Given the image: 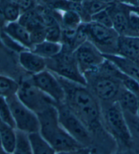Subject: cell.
I'll use <instances>...</instances> for the list:
<instances>
[{
	"mask_svg": "<svg viewBox=\"0 0 139 154\" xmlns=\"http://www.w3.org/2000/svg\"><path fill=\"white\" fill-rule=\"evenodd\" d=\"M16 130L0 120V140L2 147L9 154H12L16 144Z\"/></svg>",
	"mask_w": 139,
	"mask_h": 154,
	"instance_id": "obj_18",
	"label": "cell"
},
{
	"mask_svg": "<svg viewBox=\"0 0 139 154\" xmlns=\"http://www.w3.org/2000/svg\"><path fill=\"white\" fill-rule=\"evenodd\" d=\"M12 1H15V2H16V1H17V0H12Z\"/></svg>",
	"mask_w": 139,
	"mask_h": 154,
	"instance_id": "obj_44",
	"label": "cell"
},
{
	"mask_svg": "<svg viewBox=\"0 0 139 154\" xmlns=\"http://www.w3.org/2000/svg\"><path fill=\"white\" fill-rule=\"evenodd\" d=\"M0 6L2 7L8 23L18 20L21 15V11L16 2L12 0H0Z\"/></svg>",
	"mask_w": 139,
	"mask_h": 154,
	"instance_id": "obj_22",
	"label": "cell"
},
{
	"mask_svg": "<svg viewBox=\"0 0 139 154\" xmlns=\"http://www.w3.org/2000/svg\"><path fill=\"white\" fill-rule=\"evenodd\" d=\"M46 62L47 69L56 75L67 81L87 86L85 76L77 63L74 51L63 46L59 54L46 60Z\"/></svg>",
	"mask_w": 139,
	"mask_h": 154,
	"instance_id": "obj_5",
	"label": "cell"
},
{
	"mask_svg": "<svg viewBox=\"0 0 139 154\" xmlns=\"http://www.w3.org/2000/svg\"><path fill=\"white\" fill-rule=\"evenodd\" d=\"M86 24L88 41L95 45L103 54H117L119 35L113 28L93 22Z\"/></svg>",
	"mask_w": 139,
	"mask_h": 154,
	"instance_id": "obj_9",
	"label": "cell"
},
{
	"mask_svg": "<svg viewBox=\"0 0 139 154\" xmlns=\"http://www.w3.org/2000/svg\"><path fill=\"white\" fill-rule=\"evenodd\" d=\"M70 1L75 2H79V3H82V2H83V0H70Z\"/></svg>",
	"mask_w": 139,
	"mask_h": 154,
	"instance_id": "obj_39",
	"label": "cell"
},
{
	"mask_svg": "<svg viewBox=\"0 0 139 154\" xmlns=\"http://www.w3.org/2000/svg\"><path fill=\"white\" fill-rule=\"evenodd\" d=\"M16 3L20 8L21 14L34 9L38 5L37 0H17Z\"/></svg>",
	"mask_w": 139,
	"mask_h": 154,
	"instance_id": "obj_33",
	"label": "cell"
},
{
	"mask_svg": "<svg viewBox=\"0 0 139 154\" xmlns=\"http://www.w3.org/2000/svg\"><path fill=\"white\" fill-rule=\"evenodd\" d=\"M90 22L101 24L107 27L113 28V23L108 8L91 16Z\"/></svg>",
	"mask_w": 139,
	"mask_h": 154,
	"instance_id": "obj_29",
	"label": "cell"
},
{
	"mask_svg": "<svg viewBox=\"0 0 139 154\" xmlns=\"http://www.w3.org/2000/svg\"><path fill=\"white\" fill-rule=\"evenodd\" d=\"M104 56L122 73L139 82V62L118 54H104Z\"/></svg>",
	"mask_w": 139,
	"mask_h": 154,
	"instance_id": "obj_16",
	"label": "cell"
},
{
	"mask_svg": "<svg viewBox=\"0 0 139 154\" xmlns=\"http://www.w3.org/2000/svg\"><path fill=\"white\" fill-rule=\"evenodd\" d=\"M57 76L65 93L64 103L87 125L92 132L102 126L101 103L90 89L86 85Z\"/></svg>",
	"mask_w": 139,
	"mask_h": 154,
	"instance_id": "obj_1",
	"label": "cell"
},
{
	"mask_svg": "<svg viewBox=\"0 0 139 154\" xmlns=\"http://www.w3.org/2000/svg\"><path fill=\"white\" fill-rule=\"evenodd\" d=\"M56 0H37V3L39 4L44 5H48L49 4H52V2H55Z\"/></svg>",
	"mask_w": 139,
	"mask_h": 154,
	"instance_id": "obj_38",
	"label": "cell"
},
{
	"mask_svg": "<svg viewBox=\"0 0 139 154\" xmlns=\"http://www.w3.org/2000/svg\"><path fill=\"white\" fill-rule=\"evenodd\" d=\"M16 147L12 154H33L28 134L16 130Z\"/></svg>",
	"mask_w": 139,
	"mask_h": 154,
	"instance_id": "obj_25",
	"label": "cell"
},
{
	"mask_svg": "<svg viewBox=\"0 0 139 154\" xmlns=\"http://www.w3.org/2000/svg\"><path fill=\"white\" fill-rule=\"evenodd\" d=\"M19 83L9 77L0 75V96L5 98L16 95Z\"/></svg>",
	"mask_w": 139,
	"mask_h": 154,
	"instance_id": "obj_24",
	"label": "cell"
},
{
	"mask_svg": "<svg viewBox=\"0 0 139 154\" xmlns=\"http://www.w3.org/2000/svg\"><path fill=\"white\" fill-rule=\"evenodd\" d=\"M18 22L24 27H26L29 32L33 30L46 27L44 25L40 6L39 4L34 9L22 13Z\"/></svg>",
	"mask_w": 139,
	"mask_h": 154,
	"instance_id": "obj_17",
	"label": "cell"
},
{
	"mask_svg": "<svg viewBox=\"0 0 139 154\" xmlns=\"http://www.w3.org/2000/svg\"><path fill=\"white\" fill-rule=\"evenodd\" d=\"M74 55L83 75L96 70L106 60L104 54L90 41L79 45L74 51Z\"/></svg>",
	"mask_w": 139,
	"mask_h": 154,
	"instance_id": "obj_10",
	"label": "cell"
},
{
	"mask_svg": "<svg viewBox=\"0 0 139 154\" xmlns=\"http://www.w3.org/2000/svg\"><path fill=\"white\" fill-rule=\"evenodd\" d=\"M0 120L16 129L15 122L6 98L0 96Z\"/></svg>",
	"mask_w": 139,
	"mask_h": 154,
	"instance_id": "obj_28",
	"label": "cell"
},
{
	"mask_svg": "<svg viewBox=\"0 0 139 154\" xmlns=\"http://www.w3.org/2000/svg\"><path fill=\"white\" fill-rule=\"evenodd\" d=\"M57 154H90V152L88 147H83L82 149L77 150L57 152Z\"/></svg>",
	"mask_w": 139,
	"mask_h": 154,
	"instance_id": "obj_35",
	"label": "cell"
},
{
	"mask_svg": "<svg viewBox=\"0 0 139 154\" xmlns=\"http://www.w3.org/2000/svg\"><path fill=\"white\" fill-rule=\"evenodd\" d=\"M16 95L24 105L37 115L56 104L54 101L32 83L30 78L19 83Z\"/></svg>",
	"mask_w": 139,
	"mask_h": 154,
	"instance_id": "obj_7",
	"label": "cell"
},
{
	"mask_svg": "<svg viewBox=\"0 0 139 154\" xmlns=\"http://www.w3.org/2000/svg\"><path fill=\"white\" fill-rule=\"evenodd\" d=\"M116 2H119V0H115Z\"/></svg>",
	"mask_w": 139,
	"mask_h": 154,
	"instance_id": "obj_43",
	"label": "cell"
},
{
	"mask_svg": "<svg viewBox=\"0 0 139 154\" xmlns=\"http://www.w3.org/2000/svg\"><path fill=\"white\" fill-rule=\"evenodd\" d=\"M117 54L139 62V36L119 35Z\"/></svg>",
	"mask_w": 139,
	"mask_h": 154,
	"instance_id": "obj_15",
	"label": "cell"
},
{
	"mask_svg": "<svg viewBox=\"0 0 139 154\" xmlns=\"http://www.w3.org/2000/svg\"><path fill=\"white\" fill-rule=\"evenodd\" d=\"M61 38H62V27L60 24H56L46 27V40L61 43Z\"/></svg>",
	"mask_w": 139,
	"mask_h": 154,
	"instance_id": "obj_31",
	"label": "cell"
},
{
	"mask_svg": "<svg viewBox=\"0 0 139 154\" xmlns=\"http://www.w3.org/2000/svg\"><path fill=\"white\" fill-rule=\"evenodd\" d=\"M84 1H88V0H83V2H84Z\"/></svg>",
	"mask_w": 139,
	"mask_h": 154,
	"instance_id": "obj_45",
	"label": "cell"
},
{
	"mask_svg": "<svg viewBox=\"0 0 139 154\" xmlns=\"http://www.w3.org/2000/svg\"><path fill=\"white\" fill-rule=\"evenodd\" d=\"M117 102L125 114L137 116L138 97L134 93L123 88Z\"/></svg>",
	"mask_w": 139,
	"mask_h": 154,
	"instance_id": "obj_19",
	"label": "cell"
},
{
	"mask_svg": "<svg viewBox=\"0 0 139 154\" xmlns=\"http://www.w3.org/2000/svg\"><path fill=\"white\" fill-rule=\"evenodd\" d=\"M128 6L130 12L134 13L136 14L139 15V5H128Z\"/></svg>",
	"mask_w": 139,
	"mask_h": 154,
	"instance_id": "obj_37",
	"label": "cell"
},
{
	"mask_svg": "<svg viewBox=\"0 0 139 154\" xmlns=\"http://www.w3.org/2000/svg\"><path fill=\"white\" fill-rule=\"evenodd\" d=\"M130 25L134 33L137 36H139V15L130 12Z\"/></svg>",
	"mask_w": 139,
	"mask_h": 154,
	"instance_id": "obj_34",
	"label": "cell"
},
{
	"mask_svg": "<svg viewBox=\"0 0 139 154\" xmlns=\"http://www.w3.org/2000/svg\"><path fill=\"white\" fill-rule=\"evenodd\" d=\"M63 44L60 42H53L48 40L33 46L31 51L39 56L48 60L57 56L63 49Z\"/></svg>",
	"mask_w": 139,
	"mask_h": 154,
	"instance_id": "obj_20",
	"label": "cell"
},
{
	"mask_svg": "<svg viewBox=\"0 0 139 154\" xmlns=\"http://www.w3.org/2000/svg\"><path fill=\"white\" fill-rule=\"evenodd\" d=\"M113 23V28L119 35L137 36L130 25V11L128 5L121 2L111 4L108 7Z\"/></svg>",
	"mask_w": 139,
	"mask_h": 154,
	"instance_id": "obj_12",
	"label": "cell"
},
{
	"mask_svg": "<svg viewBox=\"0 0 139 154\" xmlns=\"http://www.w3.org/2000/svg\"><path fill=\"white\" fill-rule=\"evenodd\" d=\"M116 68L107 60L98 69L84 75L87 87L101 104L116 102L123 89L115 76Z\"/></svg>",
	"mask_w": 139,
	"mask_h": 154,
	"instance_id": "obj_2",
	"label": "cell"
},
{
	"mask_svg": "<svg viewBox=\"0 0 139 154\" xmlns=\"http://www.w3.org/2000/svg\"><path fill=\"white\" fill-rule=\"evenodd\" d=\"M30 80L36 87L50 97L56 103L65 101V91L58 76L51 71L46 69L31 75Z\"/></svg>",
	"mask_w": 139,
	"mask_h": 154,
	"instance_id": "obj_11",
	"label": "cell"
},
{
	"mask_svg": "<svg viewBox=\"0 0 139 154\" xmlns=\"http://www.w3.org/2000/svg\"><path fill=\"white\" fill-rule=\"evenodd\" d=\"M6 100L12 111L16 130L28 134L40 132V120L35 112L24 105L16 95L7 97Z\"/></svg>",
	"mask_w": 139,
	"mask_h": 154,
	"instance_id": "obj_8",
	"label": "cell"
},
{
	"mask_svg": "<svg viewBox=\"0 0 139 154\" xmlns=\"http://www.w3.org/2000/svg\"><path fill=\"white\" fill-rule=\"evenodd\" d=\"M37 116L40 124V134L57 153L77 150L84 147L60 125L56 104L38 114Z\"/></svg>",
	"mask_w": 139,
	"mask_h": 154,
	"instance_id": "obj_3",
	"label": "cell"
},
{
	"mask_svg": "<svg viewBox=\"0 0 139 154\" xmlns=\"http://www.w3.org/2000/svg\"><path fill=\"white\" fill-rule=\"evenodd\" d=\"M113 154H128L126 153H113Z\"/></svg>",
	"mask_w": 139,
	"mask_h": 154,
	"instance_id": "obj_41",
	"label": "cell"
},
{
	"mask_svg": "<svg viewBox=\"0 0 139 154\" xmlns=\"http://www.w3.org/2000/svg\"><path fill=\"white\" fill-rule=\"evenodd\" d=\"M4 32L24 49L29 50L32 49L33 45L30 32L18 21L8 23L5 26Z\"/></svg>",
	"mask_w": 139,
	"mask_h": 154,
	"instance_id": "obj_14",
	"label": "cell"
},
{
	"mask_svg": "<svg viewBox=\"0 0 139 154\" xmlns=\"http://www.w3.org/2000/svg\"></svg>",
	"mask_w": 139,
	"mask_h": 154,
	"instance_id": "obj_46",
	"label": "cell"
},
{
	"mask_svg": "<svg viewBox=\"0 0 139 154\" xmlns=\"http://www.w3.org/2000/svg\"><path fill=\"white\" fill-rule=\"evenodd\" d=\"M33 154H57L51 145L44 139L40 132L28 134Z\"/></svg>",
	"mask_w": 139,
	"mask_h": 154,
	"instance_id": "obj_21",
	"label": "cell"
},
{
	"mask_svg": "<svg viewBox=\"0 0 139 154\" xmlns=\"http://www.w3.org/2000/svg\"><path fill=\"white\" fill-rule=\"evenodd\" d=\"M7 24L8 23L6 20H5L2 7L0 6V33H1V32H4L5 26H6Z\"/></svg>",
	"mask_w": 139,
	"mask_h": 154,
	"instance_id": "obj_36",
	"label": "cell"
},
{
	"mask_svg": "<svg viewBox=\"0 0 139 154\" xmlns=\"http://www.w3.org/2000/svg\"><path fill=\"white\" fill-rule=\"evenodd\" d=\"M102 125L107 133L123 146L131 147V131L124 112L118 102L101 104Z\"/></svg>",
	"mask_w": 139,
	"mask_h": 154,
	"instance_id": "obj_4",
	"label": "cell"
},
{
	"mask_svg": "<svg viewBox=\"0 0 139 154\" xmlns=\"http://www.w3.org/2000/svg\"><path fill=\"white\" fill-rule=\"evenodd\" d=\"M56 106L59 122L63 128L82 146H90L93 142L92 132L87 125L64 102L56 103Z\"/></svg>",
	"mask_w": 139,
	"mask_h": 154,
	"instance_id": "obj_6",
	"label": "cell"
},
{
	"mask_svg": "<svg viewBox=\"0 0 139 154\" xmlns=\"http://www.w3.org/2000/svg\"><path fill=\"white\" fill-rule=\"evenodd\" d=\"M31 38L33 45L34 46L38 43L43 42L46 40V28H40L30 32Z\"/></svg>",
	"mask_w": 139,
	"mask_h": 154,
	"instance_id": "obj_32",
	"label": "cell"
},
{
	"mask_svg": "<svg viewBox=\"0 0 139 154\" xmlns=\"http://www.w3.org/2000/svg\"><path fill=\"white\" fill-rule=\"evenodd\" d=\"M137 3H138V4L139 5V0H137Z\"/></svg>",
	"mask_w": 139,
	"mask_h": 154,
	"instance_id": "obj_42",
	"label": "cell"
},
{
	"mask_svg": "<svg viewBox=\"0 0 139 154\" xmlns=\"http://www.w3.org/2000/svg\"><path fill=\"white\" fill-rule=\"evenodd\" d=\"M82 5L86 15L90 22L92 16L99 12L100 11L106 9L111 4H106L99 0H88L83 2Z\"/></svg>",
	"mask_w": 139,
	"mask_h": 154,
	"instance_id": "obj_27",
	"label": "cell"
},
{
	"mask_svg": "<svg viewBox=\"0 0 139 154\" xmlns=\"http://www.w3.org/2000/svg\"><path fill=\"white\" fill-rule=\"evenodd\" d=\"M18 61L22 68L31 75L47 69L46 60L29 49H25L19 53Z\"/></svg>",
	"mask_w": 139,
	"mask_h": 154,
	"instance_id": "obj_13",
	"label": "cell"
},
{
	"mask_svg": "<svg viewBox=\"0 0 139 154\" xmlns=\"http://www.w3.org/2000/svg\"><path fill=\"white\" fill-rule=\"evenodd\" d=\"M128 124L131 131L133 144L137 141L139 145V118L138 116H131L125 114Z\"/></svg>",
	"mask_w": 139,
	"mask_h": 154,
	"instance_id": "obj_30",
	"label": "cell"
},
{
	"mask_svg": "<svg viewBox=\"0 0 139 154\" xmlns=\"http://www.w3.org/2000/svg\"><path fill=\"white\" fill-rule=\"evenodd\" d=\"M137 116L139 118V97H138V111H137Z\"/></svg>",
	"mask_w": 139,
	"mask_h": 154,
	"instance_id": "obj_40",
	"label": "cell"
},
{
	"mask_svg": "<svg viewBox=\"0 0 139 154\" xmlns=\"http://www.w3.org/2000/svg\"><path fill=\"white\" fill-rule=\"evenodd\" d=\"M115 76L121 82V85L125 89L129 91L139 97V82L138 81L122 73L117 68Z\"/></svg>",
	"mask_w": 139,
	"mask_h": 154,
	"instance_id": "obj_26",
	"label": "cell"
},
{
	"mask_svg": "<svg viewBox=\"0 0 139 154\" xmlns=\"http://www.w3.org/2000/svg\"><path fill=\"white\" fill-rule=\"evenodd\" d=\"M83 23L81 15L73 10L61 12L60 25L64 28L77 29Z\"/></svg>",
	"mask_w": 139,
	"mask_h": 154,
	"instance_id": "obj_23",
	"label": "cell"
}]
</instances>
